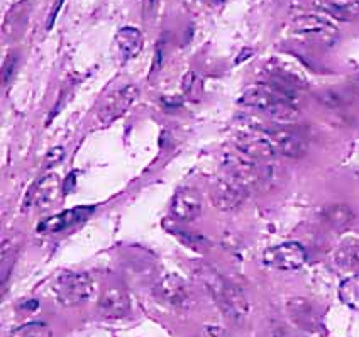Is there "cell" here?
Wrapping results in <instances>:
<instances>
[{
    "mask_svg": "<svg viewBox=\"0 0 359 337\" xmlns=\"http://www.w3.org/2000/svg\"><path fill=\"white\" fill-rule=\"evenodd\" d=\"M334 261L344 270H354L359 268V245L358 242H344L334 253Z\"/></svg>",
    "mask_w": 359,
    "mask_h": 337,
    "instance_id": "ffe728a7",
    "label": "cell"
},
{
    "mask_svg": "<svg viewBox=\"0 0 359 337\" xmlns=\"http://www.w3.org/2000/svg\"><path fill=\"white\" fill-rule=\"evenodd\" d=\"M271 134L273 141H275L276 151L281 156L287 158H302L309 149V143L300 136L299 132L293 129H287L283 125H276V128L268 129Z\"/></svg>",
    "mask_w": 359,
    "mask_h": 337,
    "instance_id": "8fae6325",
    "label": "cell"
},
{
    "mask_svg": "<svg viewBox=\"0 0 359 337\" xmlns=\"http://www.w3.org/2000/svg\"><path fill=\"white\" fill-rule=\"evenodd\" d=\"M15 64H18V56H15V55H11L9 58L6 60V63H4V68H2L4 85H7V82H9V80L12 78V73H14Z\"/></svg>",
    "mask_w": 359,
    "mask_h": 337,
    "instance_id": "484cf974",
    "label": "cell"
},
{
    "mask_svg": "<svg viewBox=\"0 0 359 337\" xmlns=\"http://www.w3.org/2000/svg\"><path fill=\"white\" fill-rule=\"evenodd\" d=\"M200 337H229L226 329L219 326H205L200 331Z\"/></svg>",
    "mask_w": 359,
    "mask_h": 337,
    "instance_id": "4316f807",
    "label": "cell"
},
{
    "mask_svg": "<svg viewBox=\"0 0 359 337\" xmlns=\"http://www.w3.org/2000/svg\"><path fill=\"white\" fill-rule=\"evenodd\" d=\"M73 180H75V173L68 174V178H67V180H65V184H63V193L70 192L72 186H73Z\"/></svg>",
    "mask_w": 359,
    "mask_h": 337,
    "instance_id": "f546056e",
    "label": "cell"
},
{
    "mask_svg": "<svg viewBox=\"0 0 359 337\" xmlns=\"http://www.w3.org/2000/svg\"><path fill=\"white\" fill-rule=\"evenodd\" d=\"M65 158V149L60 148V146H56V148H53L48 151L46 158H44V163H43V170H51L55 168L56 165L60 163L61 160Z\"/></svg>",
    "mask_w": 359,
    "mask_h": 337,
    "instance_id": "d4e9b609",
    "label": "cell"
},
{
    "mask_svg": "<svg viewBox=\"0 0 359 337\" xmlns=\"http://www.w3.org/2000/svg\"><path fill=\"white\" fill-rule=\"evenodd\" d=\"M158 4H160V0H142V14L146 18L154 15V12L158 9Z\"/></svg>",
    "mask_w": 359,
    "mask_h": 337,
    "instance_id": "83f0119b",
    "label": "cell"
},
{
    "mask_svg": "<svg viewBox=\"0 0 359 337\" xmlns=\"http://www.w3.org/2000/svg\"><path fill=\"white\" fill-rule=\"evenodd\" d=\"M339 296L346 305L359 310V275L344 280L339 288Z\"/></svg>",
    "mask_w": 359,
    "mask_h": 337,
    "instance_id": "44dd1931",
    "label": "cell"
},
{
    "mask_svg": "<svg viewBox=\"0 0 359 337\" xmlns=\"http://www.w3.org/2000/svg\"><path fill=\"white\" fill-rule=\"evenodd\" d=\"M116 46L122 62H129V60L136 58V56L142 51L144 38H142L141 31L136 29V27H122V29L117 31Z\"/></svg>",
    "mask_w": 359,
    "mask_h": 337,
    "instance_id": "2e32d148",
    "label": "cell"
},
{
    "mask_svg": "<svg viewBox=\"0 0 359 337\" xmlns=\"http://www.w3.org/2000/svg\"><path fill=\"white\" fill-rule=\"evenodd\" d=\"M130 298L121 288H107L99 298V312L105 319H122L129 314Z\"/></svg>",
    "mask_w": 359,
    "mask_h": 337,
    "instance_id": "5bb4252c",
    "label": "cell"
},
{
    "mask_svg": "<svg viewBox=\"0 0 359 337\" xmlns=\"http://www.w3.org/2000/svg\"><path fill=\"white\" fill-rule=\"evenodd\" d=\"M12 337H53L51 329L46 324H27V326L19 327L18 331H14Z\"/></svg>",
    "mask_w": 359,
    "mask_h": 337,
    "instance_id": "603a6c76",
    "label": "cell"
},
{
    "mask_svg": "<svg viewBox=\"0 0 359 337\" xmlns=\"http://www.w3.org/2000/svg\"><path fill=\"white\" fill-rule=\"evenodd\" d=\"M305 261H307V251L300 242L295 241L281 242L278 246L269 247L263 254V263L268 268H273V270H299L305 265Z\"/></svg>",
    "mask_w": 359,
    "mask_h": 337,
    "instance_id": "8992f818",
    "label": "cell"
},
{
    "mask_svg": "<svg viewBox=\"0 0 359 337\" xmlns=\"http://www.w3.org/2000/svg\"><path fill=\"white\" fill-rule=\"evenodd\" d=\"M61 4H63V0H56L55 11H53V14H51V18H50V22H48V29H51V27H53V22H55L56 15H58V12L61 9Z\"/></svg>",
    "mask_w": 359,
    "mask_h": 337,
    "instance_id": "f1b7e54d",
    "label": "cell"
},
{
    "mask_svg": "<svg viewBox=\"0 0 359 337\" xmlns=\"http://www.w3.org/2000/svg\"><path fill=\"white\" fill-rule=\"evenodd\" d=\"M55 290L56 298L63 305L73 307L80 305V303L87 302L93 294V280L87 273H72V271H65L55 280Z\"/></svg>",
    "mask_w": 359,
    "mask_h": 337,
    "instance_id": "3957f363",
    "label": "cell"
},
{
    "mask_svg": "<svg viewBox=\"0 0 359 337\" xmlns=\"http://www.w3.org/2000/svg\"><path fill=\"white\" fill-rule=\"evenodd\" d=\"M239 104L268 114L269 119L275 121L276 125H295L299 123V111L295 104L281 97L266 83L246 88V92L239 97Z\"/></svg>",
    "mask_w": 359,
    "mask_h": 337,
    "instance_id": "6da1fadb",
    "label": "cell"
},
{
    "mask_svg": "<svg viewBox=\"0 0 359 337\" xmlns=\"http://www.w3.org/2000/svg\"><path fill=\"white\" fill-rule=\"evenodd\" d=\"M287 312H288L290 320H292L297 327L302 329L305 334L319 336L320 332L324 331L319 314H317L316 308L310 305L307 300L304 298L288 300Z\"/></svg>",
    "mask_w": 359,
    "mask_h": 337,
    "instance_id": "ba28073f",
    "label": "cell"
},
{
    "mask_svg": "<svg viewBox=\"0 0 359 337\" xmlns=\"http://www.w3.org/2000/svg\"><path fill=\"white\" fill-rule=\"evenodd\" d=\"M202 212V198L191 188H182L171 202V214L182 222H191Z\"/></svg>",
    "mask_w": 359,
    "mask_h": 337,
    "instance_id": "4fadbf2b",
    "label": "cell"
},
{
    "mask_svg": "<svg viewBox=\"0 0 359 337\" xmlns=\"http://www.w3.org/2000/svg\"><path fill=\"white\" fill-rule=\"evenodd\" d=\"M171 231H173V234L177 235L183 245L191 247V249L203 253V251L209 247V242H207V239L202 238V235L194 234V233H190V231H183V229H171Z\"/></svg>",
    "mask_w": 359,
    "mask_h": 337,
    "instance_id": "7402d4cb",
    "label": "cell"
},
{
    "mask_svg": "<svg viewBox=\"0 0 359 337\" xmlns=\"http://www.w3.org/2000/svg\"><path fill=\"white\" fill-rule=\"evenodd\" d=\"M317 99H319L322 104L327 105V107H330V109H339L346 105V100L342 99L339 93L334 92V90H324V92L317 93Z\"/></svg>",
    "mask_w": 359,
    "mask_h": 337,
    "instance_id": "cb8c5ba5",
    "label": "cell"
},
{
    "mask_svg": "<svg viewBox=\"0 0 359 337\" xmlns=\"http://www.w3.org/2000/svg\"><path fill=\"white\" fill-rule=\"evenodd\" d=\"M61 192V180L56 173H50L41 178L32 185V188L27 193L24 207H36V209H48L56 202Z\"/></svg>",
    "mask_w": 359,
    "mask_h": 337,
    "instance_id": "9c48e42d",
    "label": "cell"
},
{
    "mask_svg": "<svg viewBox=\"0 0 359 337\" xmlns=\"http://www.w3.org/2000/svg\"><path fill=\"white\" fill-rule=\"evenodd\" d=\"M322 219H324V222L330 227V229L341 233V231L348 229L351 222L354 221V214L348 205L337 204L327 207V209L324 210V214H322Z\"/></svg>",
    "mask_w": 359,
    "mask_h": 337,
    "instance_id": "ac0fdd59",
    "label": "cell"
},
{
    "mask_svg": "<svg viewBox=\"0 0 359 337\" xmlns=\"http://www.w3.org/2000/svg\"><path fill=\"white\" fill-rule=\"evenodd\" d=\"M234 146L238 151L256 161H269L278 154L271 134L263 125H250L246 129H239L236 134Z\"/></svg>",
    "mask_w": 359,
    "mask_h": 337,
    "instance_id": "7a4b0ae2",
    "label": "cell"
},
{
    "mask_svg": "<svg viewBox=\"0 0 359 337\" xmlns=\"http://www.w3.org/2000/svg\"><path fill=\"white\" fill-rule=\"evenodd\" d=\"M292 32L302 39L317 44H332L337 39V27L320 15H302L292 24Z\"/></svg>",
    "mask_w": 359,
    "mask_h": 337,
    "instance_id": "5b68a950",
    "label": "cell"
},
{
    "mask_svg": "<svg viewBox=\"0 0 359 337\" xmlns=\"http://www.w3.org/2000/svg\"><path fill=\"white\" fill-rule=\"evenodd\" d=\"M220 310L224 312V315H227L232 322L239 324L246 319L250 314V302L244 296L243 291L238 287L232 285L227 282V285L224 287V290L220 291V295L215 298Z\"/></svg>",
    "mask_w": 359,
    "mask_h": 337,
    "instance_id": "30bf717a",
    "label": "cell"
},
{
    "mask_svg": "<svg viewBox=\"0 0 359 337\" xmlns=\"http://www.w3.org/2000/svg\"><path fill=\"white\" fill-rule=\"evenodd\" d=\"M137 97H140V90H137L136 85H124L119 90L109 93L104 99V102L100 104L99 112H97L99 124L105 128V125H110L114 121L119 119L133 107Z\"/></svg>",
    "mask_w": 359,
    "mask_h": 337,
    "instance_id": "277c9868",
    "label": "cell"
},
{
    "mask_svg": "<svg viewBox=\"0 0 359 337\" xmlns=\"http://www.w3.org/2000/svg\"><path fill=\"white\" fill-rule=\"evenodd\" d=\"M317 7L337 21H353L359 15L358 0H317Z\"/></svg>",
    "mask_w": 359,
    "mask_h": 337,
    "instance_id": "e0dca14e",
    "label": "cell"
},
{
    "mask_svg": "<svg viewBox=\"0 0 359 337\" xmlns=\"http://www.w3.org/2000/svg\"><path fill=\"white\" fill-rule=\"evenodd\" d=\"M156 295L163 302L175 308H185L190 305L189 288L178 275L163 276L156 285Z\"/></svg>",
    "mask_w": 359,
    "mask_h": 337,
    "instance_id": "7c38bea8",
    "label": "cell"
},
{
    "mask_svg": "<svg viewBox=\"0 0 359 337\" xmlns=\"http://www.w3.org/2000/svg\"><path fill=\"white\" fill-rule=\"evenodd\" d=\"M88 212L92 214V209H72V210H68V212L56 215V217L46 221L43 226L39 227V229L41 231H60V229H63V227L76 224V222L81 221V219H85V215H87Z\"/></svg>",
    "mask_w": 359,
    "mask_h": 337,
    "instance_id": "d6986e66",
    "label": "cell"
},
{
    "mask_svg": "<svg viewBox=\"0 0 359 337\" xmlns=\"http://www.w3.org/2000/svg\"><path fill=\"white\" fill-rule=\"evenodd\" d=\"M349 85H351V92H354L359 97V75L353 76V78H351Z\"/></svg>",
    "mask_w": 359,
    "mask_h": 337,
    "instance_id": "4dcf8cb0",
    "label": "cell"
},
{
    "mask_svg": "<svg viewBox=\"0 0 359 337\" xmlns=\"http://www.w3.org/2000/svg\"><path fill=\"white\" fill-rule=\"evenodd\" d=\"M248 195H250V192L243 185L232 180L231 177H226L214 185L210 192V198L219 210L231 212V210H236L244 204Z\"/></svg>",
    "mask_w": 359,
    "mask_h": 337,
    "instance_id": "52a82bcc",
    "label": "cell"
},
{
    "mask_svg": "<svg viewBox=\"0 0 359 337\" xmlns=\"http://www.w3.org/2000/svg\"><path fill=\"white\" fill-rule=\"evenodd\" d=\"M31 14V4L29 0H22V2L15 4L12 9L7 12L6 21H4V38L9 41H18L24 36L27 22H29Z\"/></svg>",
    "mask_w": 359,
    "mask_h": 337,
    "instance_id": "9a60e30c",
    "label": "cell"
}]
</instances>
